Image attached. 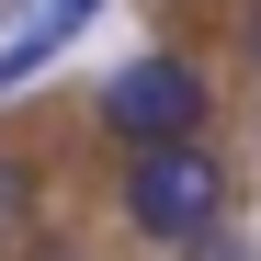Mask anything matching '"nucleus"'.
<instances>
[{
	"mask_svg": "<svg viewBox=\"0 0 261 261\" xmlns=\"http://www.w3.org/2000/svg\"><path fill=\"white\" fill-rule=\"evenodd\" d=\"M114 204H125V227H137L148 250H193V239H216V227H239V170H227V148H216V137L125 148Z\"/></svg>",
	"mask_w": 261,
	"mask_h": 261,
	"instance_id": "nucleus-1",
	"label": "nucleus"
},
{
	"mask_svg": "<svg viewBox=\"0 0 261 261\" xmlns=\"http://www.w3.org/2000/svg\"><path fill=\"white\" fill-rule=\"evenodd\" d=\"M57 46H80V34H68V23H46V12H23L12 34H0V102H12V91H23V80L46 68Z\"/></svg>",
	"mask_w": 261,
	"mask_h": 261,
	"instance_id": "nucleus-4",
	"label": "nucleus"
},
{
	"mask_svg": "<svg viewBox=\"0 0 261 261\" xmlns=\"http://www.w3.org/2000/svg\"><path fill=\"white\" fill-rule=\"evenodd\" d=\"M239 68L261 80V0H250V12H239Z\"/></svg>",
	"mask_w": 261,
	"mask_h": 261,
	"instance_id": "nucleus-6",
	"label": "nucleus"
},
{
	"mask_svg": "<svg viewBox=\"0 0 261 261\" xmlns=\"http://www.w3.org/2000/svg\"><path fill=\"white\" fill-rule=\"evenodd\" d=\"M91 125H102L114 148H170V137H204V125H216V80H204V57H182V46H148V57H125V68L102 80Z\"/></svg>",
	"mask_w": 261,
	"mask_h": 261,
	"instance_id": "nucleus-2",
	"label": "nucleus"
},
{
	"mask_svg": "<svg viewBox=\"0 0 261 261\" xmlns=\"http://www.w3.org/2000/svg\"><path fill=\"white\" fill-rule=\"evenodd\" d=\"M34 227H46V170H34L23 137H0V261H12Z\"/></svg>",
	"mask_w": 261,
	"mask_h": 261,
	"instance_id": "nucleus-3",
	"label": "nucleus"
},
{
	"mask_svg": "<svg viewBox=\"0 0 261 261\" xmlns=\"http://www.w3.org/2000/svg\"><path fill=\"white\" fill-rule=\"evenodd\" d=\"M170 261H261V239H250V227H216V239H193V250H170Z\"/></svg>",
	"mask_w": 261,
	"mask_h": 261,
	"instance_id": "nucleus-5",
	"label": "nucleus"
}]
</instances>
